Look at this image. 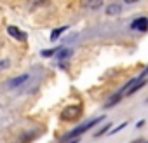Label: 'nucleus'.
I'll return each instance as SVG.
<instances>
[{
    "label": "nucleus",
    "instance_id": "11",
    "mask_svg": "<svg viewBox=\"0 0 148 143\" xmlns=\"http://www.w3.org/2000/svg\"><path fill=\"white\" fill-rule=\"evenodd\" d=\"M63 32H66V26H61V28H56V30L52 32V35H51V40L54 42L56 38H59V35H61Z\"/></svg>",
    "mask_w": 148,
    "mask_h": 143
},
{
    "label": "nucleus",
    "instance_id": "16",
    "mask_svg": "<svg viewBox=\"0 0 148 143\" xmlns=\"http://www.w3.org/2000/svg\"><path fill=\"white\" fill-rule=\"evenodd\" d=\"M125 4H134V2H139V0H124Z\"/></svg>",
    "mask_w": 148,
    "mask_h": 143
},
{
    "label": "nucleus",
    "instance_id": "14",
    "mask_svg": "<svg viewBox=\"0 0 148 143\" xmlns=\"http://www.w3.org/2000/svg\"><path fill=\"white\" fill-rule=\"evenodd\" d=\"M52 54H56V49H49V51H42V56H44V58H47V56H52Z\"/></svg>",
    "mask_w": 148,
    "mask_h": 143
},
{
    "label": "nucleus",
    "instance_id": "5",
    "mask_svg": "<svg viewBox=\"0 0 148 143\" xmlns=\"http://www.w3.org/2000/svg\"><path fill=\"white\" fill-rule=\"evenodd\" d=\"M7 33H9L11 37H14L16 40H21V42H25V40H26V33H25L23 30L16 28V26H7Z\"/></svg>",
    "mask_w": 148,
    "mask_h": 143
},
{
    "label": "nucleus",
    "instance_id": "8",
    "mask_svg": "<svg viewBox=\"0 0 148 143\" xmlns=\"http://www.w3.org/2000/svg\"><path fill=\"white\" fill-rule=\"evenodd\" d=\"M122 11V7L119 6V4H112L110 7H106V14L108 16H115V14H119Z\"/></svg>",
    "mask_w": 148,
    "mask_h": 143
},
{
    "label": "nucleus",
    "instance_id": "7",
    "mask_svg": "<svg viewBox=\"0 0 148 143\" xmlns=\"http://www.w3.org/2000/svg\"><path fill=\"white\" fill-rule=\"evenodd\" d=\"M71 54H73V52H71V49H63V47H61V49H58V51H56V56H58V59H59V61L68 59Z\"/></svg>",
    "mask_w": 148,
    "mask_h": 143
},
{
    "label": "nucleus",
    "instance_id": "12",
    "mask_svg": "<svg viewBox=\"0 0 148 143\" xmlns=\"http://www.w3.org/2000/svg\"><path fill=\"white\" fill-rule=\"evenodd\" d=\"M9 66H11L9 59H0V72H4V70H7Z\"/></svg>",
    "mask_w": 148,
    "mask_h": 143
},
{
    "label": "nucleus",
    "instance_id": "15",
    "mask_svg": "<svg viewBox=\"0 0 148 143\" xmlns=\"http://www.w3.org/2000/svg\"><path fill=\"white\" fill-rule=\"evenodd\" d=\"M125 126H127V122H122V124H120V126H119V127H115V129H113V131H112V134H115V133H119V131H120V129H124V127H125Z\"/></svg>",
    "mask_w": 148,
    "mask_h": 143
},
{
    "label": "nucleus",
    "instance_id": "6",
    "mask_svg": "<svg viewBox=\"0 0 148 143\" xmlns=\"http://www.w3.org/2000/svg\"><path fill=\"white\" fill-rule=\"evenodd\" d=\"M28 80V75H21V77H16V79H12L9 84H7V87L9 89H16V87H19L21 84H25Z\"/></svg>",
    "mask_w": 148,
    "mask_h": 143
},
{
    "label": "nucleus",
    "instance_id": "10",
    "mask_svg": "<svg viewBox=\"0 0 148 143\" xmlns=\"http://www.w3.org/2000/svg\"><path fill=\"white\" fill-rule=\"evenodd\" d=\"M86 6L89 7V9H99L101 6H103V0H86Z\"/></svg>",
    "mask_w": 148,
    "mask_h": 143
},
{
    "label": "nucleus",
    "instance_id": "9",
    "mask_svg": "<svg viewBox=\"0 0 148 143\" xmlns=\"http://www.w3.org/2000/svg\"><path fill=\"white\" fill-rule=\"evenodd\" d=\"M120 98H122V94H120V93H117V94H113V96H112V98H110V100H108V101L105 103V107H106V108H110V107H113V105H117V103L120 101Z\"/></svg>",
    "mask_w": 148,
    "mask_h": 143
},
{
    "label": "nucleus",
    "instance_id": "13",
    "mask_svg": "<svg viewBox=\"0 0 148 143\" xmlns=\"http://www.w3.org/2000/svg\"><path fill=\"white\" fill-rule=\"evenodd\" d=\"M110 127H112V124H106V126H105L103 129H99V131H98V133H96L94 136H96V138H98V136H103V134H105V133H106V131H108Z\"/></svg>",
    "mask_w": 148,
    "mask_h": 143
},
{
    "label": "nucleus",
    "instance_id": "1",
    "mask_svg": "<svg viewBox=\"0 0 148 143\" xmlns=\"http://www.w3.org/2000/svg\"><path fill=\"white\" fill-rule=\"evenodd\" d=\"M103 120V117H96V119H92V120H87V122H84V124H80V126H77L75 129H73V131H70L63 140H71V138H79L80 134H84L87 129H91V127H94L98 122H101ZM61 140V141H63Z\"/></svg>",
    "mask_w": 148,
    "mask_h": 143
},
{
    "label": "nucleus",
    "instance_id": "4",
    "mask_svg": "<svg viewBox=\"0 0 148 143\" xmlns=\"http://www.w3.org/2000/svg\"><path fill=\"white\" fill-rule=\"evenodd\" d=\"M131 28L132 30H138V32H146L148 30V18H136L134 21H132V25H131Z\"/></svg>",
    "mask_w": 148,
    "mask_h": 143
},
{
    "label": "nucleus",
    "instance_id": "3",
    "mask_svg": "<svg viewBox=\"0 0 148 143\" xmlns=\"http://www.w3.org/2000/svg\"><path fill=\"white\" fill-rule=\"evenodd\" d=\"M82 115V108L79 105H70L61 112V119L63 120H77Z\"/></svg>",
    "mask_w": 148,
    "mask_h": 143
},
{
    "label": "nucleus",
    "instance_id": "2",
    "mask_svg": "<svg viewBox=\"0 0 148 143\" xmlns=\"http://www.w3.org/2000/svg\"><path fill=\"white\" fill-rule=\"evenodd\" d=\"M145 75H141V77H136V79H132V80H129L124 87H122V91H120V94L124 96H129V94H132V93H136L139 87H143L145 84H146V79H143Z\"/></svg>",
    "mask_w": 148,
    "mask_h": 143
}]
</instances>
